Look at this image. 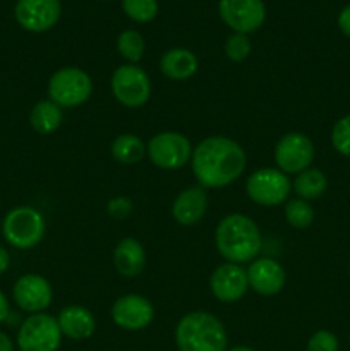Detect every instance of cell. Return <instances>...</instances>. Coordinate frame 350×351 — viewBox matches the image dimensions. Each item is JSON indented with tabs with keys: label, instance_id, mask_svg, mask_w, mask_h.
Masks as SVG:
<instances>
[{
	"label": "cell",
	"instance_id": "1",
	"mask_svg": "<svg viewBox=\"0 0 350 351\" xmlns=\"http://www.w3.org/2000/svg\"><path fill=\"white\" fill-rule=\"evenodd\" d=\"M247 154L237 141L226 136H208L192 149L191 168L198 185L223 189L244 175Z\"/></svg>",
	"mask_w": 350,
	"mask_h": 351
},
{
	"label": "cell",
	"instance_id": "2",
	"mask_svg": "<svg viewBox=\"0 0 350 351\" xmlns=\"http://www.w3.org/2000/svg\"><path fill=\"white\" fill-rule=\"evenodd\" d=\"M215 245L225 263L242 266L259 257L263 237L253 218L242 213H232L223 216L216 225Z\"/></svg>",
	"mask_w": 350,
	"mask_h": 351
},
{
	"label": "cell",
	"instance_id": "3",
	"mask_svg": "<svg viewBox=\"0 0 350 351\" xmlns=\"http://www.w3.org/2000/svg\"><path fill=\"white\" fill-rule=\"evenodd\" d=\"M175 345L178 351H226L229 335L215 314L194 311L182 315L175 326Z\"/></svg>",
	"mask_w": 350,
	"mask_h": 351
},
{
	"label": "cell",
	"instance_id": "4",
	"mask_svg": "<svg viewBox=\"0 0 350 351\" xmlns=\"http://www.w3.org/2000/svg\"><path fill=\"white\" fill-rule=\"evenodd\" d=\"M47 233V221L36 208L17 206L10 209L2 221V235L10 247L31 250L38 247Z\"/></svg>",
	"mask_w": 350,
	"mask_h": 351
},
{
	"label": "cell",
	"instance_id": "5",
	"mask_svg": "<svg viewBox=\"0 0 350 351\" xmlns=\"http://www.w3.org/2000/svg\"><path fill=\"white\" fill-rule=\"evenodd\" d=\"M48 99L64 108L81 106L91 98L93 79L82 69L69 65L55 71L48 79Z\"/></svg>",
	"mask_w": 350,
	"mask_h": 351
},
{
	"label": "cell",
	"instance_id": "6",
	"mask_svg": "<svg viewBox=\"0 0 350 351\" xmlns=\"http://www.w3.org/2000/svg\"><path fill=\"white\" fill-rule=\"evenodd\" d=\"M192 143L187 136L175 130L154 134L146 144V154L151 163L161 170H180L191 163Z\"/></svg>",
	"mask_w": 350,
	"mask_h": 351
},
{
	"label": "cell",
	"instance_id": "7",
	"mask_svg": "<svg viewBox=\"0 0 350 351\" xmlns=\"http://www.w3.org/2000/svg\"><path fill=\"white\" fill-rule=\"evenodd\" d=\"M110 89L122 106L141 108L151 98V79L137 64H124L113 71Z\"/></svg>",
	"mask_w": 350,
	"mask_h": 351
},
{
	"label": "cell",
	"instance_id": "8",
	"mask_svg": "<svg viewBox=\"0 0 350 351\" xmlns=\"http://www.w3.org/2000/svg\"><path fill=\"white\" fill-rule=\"evenodd\" d=\"M247 197L263 208H277L288 201L292 182L288 175L278 168H259L246 180Z\"/></svg>",
	"mask_w": 350,
	"mask_h": 351
},
{
	"label": "cell",
	"instance_id": "9",
	"mask_svg": "<svg viewBox=\"0 0 350 351\" xmlns=\"http://www.w3.org/2000/svg\"><path fill=\"white\" fill-rule=\"evenodd\" d=\"M62 338L57 317L40 312L27 315L23 321L17 331V348L19 351H57Z\"/></svg>",
	"mask_w": 350,
	"mask_h": 351
},
{
	"label": "cell",
	"instance_id": "10",
	"mask_svg": "<svg viewBox=\"0 0 350 351\" xmlns=\"http://www.w3.org/2000/svg\"><path fill=\"white\" fill-rule=\"evenodd\" d=\"M314 143L302 132H287L278 139L273 158L278 170L285 175H297L311 168L314 160Z\"/></svg>",
	"mask_w": 350,
	"mask_h": 351
},
{
	"label": "cell",
	"instance_id": "11",
	"mask_svg": "<svg viewBox=\"0 0 350 351\" xmlns=\"http://www.w3.org/2000/svg\"><path fill=\"white\" fill-rule=\"evenodd\" d=\"M218 12L223 23L240 34L254 33L266 19L263 0H220Z\"/></svg>",
	"mask_w": 350,
	"mask_h": 351
},
{
	"label": "cell",
	"instance_id": "12",
	"mask_svg": "<svg viewBox=\"0 0 350 351\" xmlns=\"http://www.w3.org/2000/svg\"><path fill=\"white\" fill-rule=\"evenodd\" d=\"M12 298L21 311L27 314H40L51 305L54 288L50 281L36 273H27L17 278L12 288Z\"/></svg>",
	"mask_w": 350,
	"mask_h": 351
},
{
	"label": "cell",
	"instance_id": "13",
	"mask_svg": "<svg viewBox=\"0 0 350 351\" xmlns=\"http://www.w3.org/2000/svg\"><path fill=\"white\" fill-rule=\"evenodd\" d=\"M110 314L117 328L124 331H143L153 322L154 307L143 295L127 293L113 302Z\"/></svg>",
	"mask_w": 350,
	"mask_h": 351
},
{
	"label": "cell",
	"instance_id": "14",
	"mask_svg": "<svg viewBox=\"0 0 350 351\" xmlns=\"http://www.w3.org/2000/svg\"><path fill=\"white\" fill-rule=\"evenodd\" d=\"M16 21L30 33H45L58 23L62 14L60 0H17Z\"/></svg>",
	"mask_w": 350,
	"mask_h": 351
},
{
	"label": "cell",
	"instance_id": "15",
	"mask_svg": "<svg viewBox=\"0 0 350 351\" xmlns=\"http://www.w3.org/2000/svg\"><path fill=\"white\" fill-rule=\"evenodd\" d=\"M209 290L222 304H235L242 300L249 290L247 271L240 264H220L209 276Z\"/></svg>",
	"mask_w": 350,
	"mask_h": 351
},
{
	"label": "cell",
	"instance_id": "16",
	"mask_svg": "<svg viewBox=\"0 0 350 351\" xmlns=\"http://www.w3.org/2000/svg\"><path fill=\"white\" fill-rule=\"evenodd\" d=\"M249 288L261 297H275L280 293L287 283L285 267L271 257H257L247 267Z\"/></svg>",
	"mask_w": 350,
	"mask_h": 351
},
{
	"label": "cell",
	"instance_id": "17",
	"mask_svg": "<svg viewBox=\"0 0 350 351\" xmlns=\"http://www.w3.org/2000/svg\"><path fill=\"white\" fill-rule=\"evenodd\" d=\"M208 192L201 185L187 187L178 192L172 202V216L182 226L198 225L208 211Z\"/></svg>",
	"mask_w": 350,
	"mask_h": 351
},
{
	"label": "cell",
	"instance_id": "18",
	"mask_svg": "<svg viewBox=\"0 0 350 351\" xmlns=\"http://www.w3.org/2000/svg\"><path fill=\"white\" fill-rule=\"evenodd\" d=\"M148 263L143 243L134 237H126L113 249V266L124 278H136L144 271Z\"/></svg>",
	"mask_w": 350,
	"mask_h": 351
},
{
	"label": "cell",
	"instance_id": "19",
	"mask_svg": "<svg viewBox=\"0 0 350 351\" xmlns=\"http://www.w3.org/2000/svg\"><path fill=\"white\" fill-rule=\"evenodd\" d=\"M62 336L74 341H84L95 335L96 319L89 308L82 305H69L62 308L57 317Z\"/></svg>",
	"mask_w": 350,
	"mask_h": 351
},
{
	"label": "cell",
	"instance_id": "20",
	"mask_svg": "<svg viewBox=\"0 0 350 351\" xmlns=\"http://www.w3.org/2000/svg\"><path fill=\"white\" fill-rule=\"evenodd\" d=\"M199 60L187 48H170L160 58V71L170 81H189L198 72Z\"/></svg>",
	"mask_w": 350,
	"mask_h": 351
},
{
	"label": "cell",
	"instance_id": "21",
	"mask_svg": "<svg viewBox=\"0 0 350 351\" xmlns=\"http://www.w3.org/2000/svg\"><path fill=\"white\" fill-rule=\"evenodd\" d=\"M64 122V110L50 99H41L31 108L30 123L34 132L41 136H50L57 132Z\"/></svg>",
	"mask_w": 350,
	"mask_h": 351
},
{
	"label": "cell",
	"instance_id": "22",
	"mask_svg": "<svg viewBox=\"0 0 350 351\" xmlns=\"http://www.w3.org/2000/svg\"><path fill=\"white\" fill-rule=\"evenodd\" d=\"M113 160L120 165H137L146 156V143L136 134H120L110 147Z\"/></svg>",
	"mask_w": 350,
	"mask_h": 351
},
{
	"label": "cell",
	"instance_id": "23",
	"mask_svg": "<svg viewBox=\"0 0 350 351\" xmlns=\"http://www.w3.org/2000/svg\"><path fill=\"white\" fill-rule=\"evenodd\" d=\"M326 189H328V178L318 168H307L301 171L295 175L292 182V191L297 194L299 199H304L307 202L325 195Z\"/></svg>",
	"mask_w": 350,
	"mask_h": 351
},
{
	"label": "cell",
	"instance_id": "24",
	"mask_svg": "<svg viewBox=\"0 0 350 351\" xmlns=\"http://www.w3.org/2000/svg\"><path fill=\"white\" fill-rule=\"evenodd\" d=\"M146 41L143 34L136 29H126L117 38V51L127 64H137L144 57Z\"/></svg>",
	"mask_w": 350,
	"mask_h": 351
},
{
	"label": "cell",
	"instance_id": "25",
	"mask_svg": "<svg viewBox=\"0 0 350 351\" xmlns=\"http://www.w3.org/2000/svg\"><path fill=\"white\" fill-rule=\"evenodd\" d=\"M285 221L295 230H305L314 221V209L304 199H290L285 202Z\"/></svg>",
	"mask_w": 350,
	"mask_h": 351
},
{
	"label": "cell",
	"instance_id": "26",
	"mask_svg": "<svg viewBox=\"0 0 350 351\" xmlns=\"http://www.w3.org/2000/svg\"><path fill=\"white\" fill-rule=\"evenodd\" d=\"M122 9L136 23H150L158 14L156 0H122Z\"/></svg>",
	"mask_w": 350,
	"mask_h": 351
},
{
	"label": "cell",
	"instance_id": "27",
	"mask_svg": "<svg viewBox=\"0 0 350 351\" xmlns=\"http://www.w3.org/2000/svg\"><path fill=\"white\" fill-rule=\"evenodd\" d=\"M253 51V45H250V40L247 38V34L233 33L232 36L226 38L225 41V55L229 60L232 62H244Z\"/></svg>",
	"mask_w": 350,
	"mask_h": 351
},
{
	"label": "cell",
	"instance_id": "28",
	"mask_svg": "<svg viewBox=\"0 0 350 351\" xmlns=\"http://www.w3.org/2000/svg\"><path fill=\"white\" fill-rule=\"evenodd\" d=\"M331 144L340 154L350 158V115L342 117L333 125Z\"/></svg>",
	"mask_w": 350,
	"mask_h": 351
},
{
	"label": "cell",
	"instance_id": "29",
	"mask_svg": "<svg viewBox=\"0 0 350 351\" xmlns=\"http://www.w3.org/2000/svg\"><path fill=\"white\" fill-rule=\"evenodd\" d=\"M340 343L338 338L331 331L319 329L309 338L305 351H338Z\"/></svg>",
	"mask_w": 350,
	"mask_h": 351
},
{
	"label": "cell",
	"instance_id": "30",
	"mask_svg": "<svg viewBox=\"0 0 350 351\" xmlns=\"http://www.w3.org/2000/svg\"><path fill=\"white\" fill-rule=\"evenodd\" d=\"M134 211V201L126 195H117L106 202V215L113 219H126Z\"/></svg>",
	"mask_w": 350,
	"mask_h": 351
},
{
	"label": "cell",
	"instance_id": "31",
	"mask_svg": "<svg viewBox=\"0 0 350 351\" xmlns=\"http://www.w3.org/2000/svg\"><path fill=\"white\" fill-rule=\"evenodd\" d=\"M338 27L347 38H350V3L342 9L338 14Z\"/></svg>",
	"mask_w": 350,
	"mask_h": 351
},
{
	"label": "cell",
	"instance_id": "32",
	"mask_svg": "<svg viewBox=\"0 0 350 351\" xmlns=\"http://www.w3.org/2000/svg\"><path fill=\"white\" fill-rule=\"evenodd\" d=\"M9 314H10L9 300H7V297L3 291H0V324H2L7 317H9Z\"/></svg>",
	"mask_w": 350,
	"mask_h": 351
},
{
	"label": "cell",
	"instance_id": "33",
	"mask_svg": "<svg viewBox=\"0 0 350 351\" xmlns=\"http://www.w3.org/2000/svg\"><path fill=\"white\" fill-rule=\"evenodd\" d=\"M10 266V256H9V250L5 249L3 245H0V274L5 273Z\"/></svg>",
	"mask_w": 350,
	"mask_h": 351
},
{
	"label": "cell",
	"instance_id": "34",
	"mask_svg": "<svg viewBox=\"0 0 350 351\" xmlns=\"http://www.w3.org/2000/svg\"><path fill=\"white\" fill-rule=\"evenodd\" d=\"M0 351H14V343L5 332L0 331Z\"/></svg>",
	"mask_w": 350,
	"mask_h": 351
},
{
	"label": "cell",
	"instance_id": "35",
	"mask_svg": "<svg viewBox=\"0 0 350 351\" xmlns=\"http://www.w3.org/2000/svg\"><path fill=\"white\" fill-rule=\"evenodd\" d=\"M226 351H256V350H253V348H250V346L237 345V346H232V348H229Z\"/></svg>",
	"mask_w": 350,
	"mask_h": 351
},
{
	"label": "cell",
	"instance_id": "36",
	"mask_svg": "<svg viewBox=\"0 0 350 351\" xmlns=\"http://www.w3.org/2000/svg\"><path fill=\"white\" fill-rule=\"evenodd\" d=\"M349 273H350V263H349Z\"/></svg>",
	"mask_w": 350,
	"mask_h": 351
}]
</instances>
